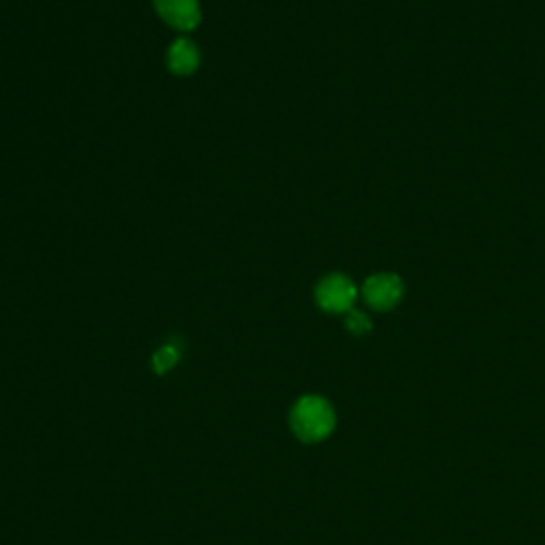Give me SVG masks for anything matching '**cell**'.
Segmentation results:
<instances>
[{"instance_id": "1", "label": "cell", "mask_w": 545, "mask_h": 545, "mask_svg": "<svg viewBox=\"0 0 545 545\" xmlns=\"http://www.w3.org/2000/svg\"><path fill=\"white\" fill-rule=\"evenodd\" d=\"M290 424L294 435L305 443H318L326 439L335 428V411L320 396H305L294 405Z\"/></svg>"}, {"instance_id": "3", "label": "cell", "mask_w": 545, "mask_h": 545, "mask_svg": "<svg viewBox=\"0 0 545 545\" xmlns=\"http://www.w3.org/2000/svg\"><path fill=\"white\" fill-rule=\"evenodd\" d=\"M362 299L375 311H390L403 301V279L394 273H375L362 284Z\"/></svg>"}, {"instance_id": "7", "label": "cell", "mask_w": 545, "mask_h": 545, "mask_svg": "<svg viewBox=\"0 0 545 545\" xmlns=\"http://www.w3.org/2000/svg\"><path fill=\"white\" fill-rule=\"evenodd\" d=\"M345 328L350 330L352 335H367L369 330H371V320L365 311H358V309H352L345 313Z\"/></svg>"}, {"instance_id": "2", "label": "cell", "mask_w": 545, "mask_h": 545, "mask_svg": "<svg viewBox=\"0 0 545 545\" xmlns=\"http://www.w3.org/2000/svg\"><path fill=\"white\" fill-rule=\"evenodd\" d=\"M358 299V288L352 277L343 273H328L316 286V303L326 313H348L354 309Z\"/></svg>"}, {"instance_id": "5", "label": "cell", "mask_w": 545, "mask_h": 545, "mask_svg": "<svg viewBox=\"0 0 545 545\" xmlns=\"http://www.w3.org/2000/svg\"><path fill=\"white\" fill-rule=\"evenodd\" d=\"M167 66L177 77H190L201 66V49L192 39L179 37L167 49Z\"/></svg>"}, {"instance_id": "6", "label": "cell", "mask_w": 545, "mask_h": 545, "mask_svg": "<svg viewBox=\"0 0 545 545\" xmlns=\"http://www.w3.org/2000/svg\"><path fill=\"white\" fill-rule=\"evenodd\" d=\"M179 360V350L175 348V345H162V348L154 354V369L156 373H167L171 371Z\"/></svg>"}, {"instance_id": "4", "label": "cell", "mask_w": 545, "mask_h": 545, "mask_svg": "<svg viewBox=\"0 0 545 545\" xmlns=\"http://www.w3.org/2000/svg\"><path fill=\"white\" fill-rule=\"evenodd\" d=\"M158 18L177 32H192L203 22L201 0H154Z\"/></svg>"}]
</instances>
